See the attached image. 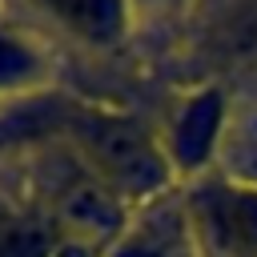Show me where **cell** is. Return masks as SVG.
<instances>
[{
    "label": "cell",
    "mask_w": 257,
    "mask_h": 257,
    "mask_svg": "<svg viewBox=\"0 0 257 257\" xmlns=\"http://www.w3.org/2000/svg\"><path fill=\"white\" fill-rule=\"evenodd\" d=\"M213 221L233 245L257 249V189H249V185L225 189L213 201Z\"/></svg>",
    "instance_id": "4"
},
{
    "label": "cell",
    "mask_w": 257,
    "mask_h": 257,
    "mask_svg": "<svg viewBox=\"0 0 257 257\" xmlns=\"http://www.w3.org/2000/svg\"><path fill=\"white\" fill-rule=\"evenodd\" d=\"M40 8L88 44H112L128 24V0H40Z\"/></svg>",
    "instance_id": "3"
},
{
    "label": "cell",
    "mask_w": 257,
    "mask_h": 257,
    "mask_svg": "<svg viewBox=\"0 0 257 257\" xmlns=\"http://www.w3.org/2000/svg\"><path fill=\"white\" fill-rule=\"evenodd\" d=\"M229 165L241 181H249V189H257V116H249L237 128L233 149H229Z\"/></svg>",
    "instance_id": "6"
},
{
    "label": "cell",
    "mask_w": 257,
    "mask_h": 257,
    "mask_svg": "<svg viewBox=\"0 0 257 257\" xmlns=\"http://www.w3.org/2000/svg\"><path fill=\"white\" fill-rule=\"evenodd\" d=\"M149 4H177V0H149Z\"/></svg>",
    "instance_id": "7"
},
{
    "label": "cell",
    "mask_w": 257,
    "mask_h": 257,
    "mask_svg": "<svg viewBox=\"0 0 257 257\" xmlns=\"http://www.w3.org/2000/svg\"><path fill=\"white\" fill-rule=\"evenodd\" d=\"M76 137L84 153L100 165L108 185H120L128 193H149L165 181V161L157 157V149L145 141L137 124L104 112H84L76 120Z\"/></svg>",
    "instance_id": "1"
},
{
    "label": "cell",
    "mask_w": 257,
    "mask_h": 257,
    "mask_svg": "<svg viewBox=\"0 0 257 257\" xmlns=\"http://www.w3.org/2000/svg\"><path fill=\"white\" fill-rule=\"evenodd\" d=\"M221 133V96L217 92H201L193 96L177 116H173V137H169V153L181 169H197L205 165V157L213 153Z\"/></svg>",
    "instance_id": "2"
},
{
    "label": "cell",
    "mask_w": 257,
    "mask_h": 257,
    "mask_svg": "<svg viewBox=\"0 0 257 257\" xmlns=\"http://www.w3.org/2000/svg\"><path fill=\"white\" fill-rule=\"evenodd\" d=\"M40 68L44 64H40L36 48L0 28V88H24L40 76Z\"/></svg>",
    "instance_id": "5"
}]
</instances>
